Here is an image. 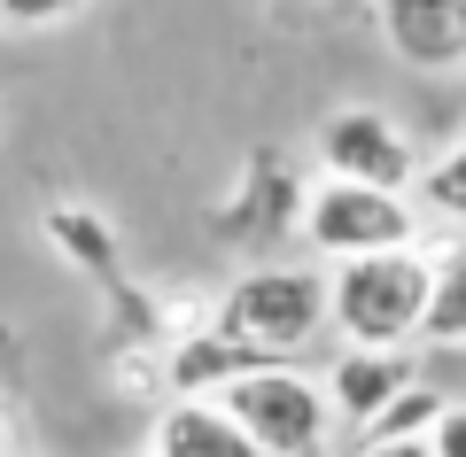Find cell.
I'll list each match as a JSON object with an SVG mask.
<instances>
[{"label":"cell","mask_w":466,"mask_h":457,"mask_svg":"<svg viewBox=\"0 0 466 457\" xmlns=\"http://www.w3.org/2000/svg\"><path fill=\"white\" fill-rule=\"evenodd\" d=\"M381 39L412 70H466V0H381Z\"/></svg>","instance_id":"cell-6"},{"label":"cell","mask_w":466,"mask_h":457,"mask_svg":"<svg viewBox=\"0 0 466 457\" xmlns=\"http://www.w3.org/2000/svg\"><path fill=\"white\" fill-rule=\"evenodd\" d=\"M420 202H428L435 217H451V225H466V140H451L443 155L420 171Z\"/></svg>","instance_id":"cell-13"},{"label":"cell","mask_w":466,"mask_h":457,"mask_svg":"<svg viewBox=\"0 0 466 457\" xmlns=\"http://www.w3.org/2000/svg\"><path fill=\"white\" fill-rule=\"evenodd\" d=\"M148 457H265V450L249 442V426L233 419L218 395H179V403L156 411Z\"/></svg>","instance_id":"cell-8"},{"label":"cell","mask_w":466,"mask_h":457,"mask_svg":"<svg viewBox=\"0 0 466 457\" xmlns=\"http://www.w3.org/2000/svg\"><path fill=\"white\" fill-rule=\"evenodd\" d=\"M133 457H148V450H133Z\"/></svg>","instance_id":"cell-18"},{"label":"cell","mask_w":466,"mask_h":457,"mask_svg":"<svg viewBox=\"0 0 466 457\" xmlns=\"http://www.w3.org/2000/svg\"><path fill=\"white\" fill-rule=\"evenodd\" d=\"M358 457H435L428 442H358Z\"/></svg>","instance_id":"cell-16"},{"label":"cell","mask_w":466,"mask_h":457,"mask_svg":"<svg viewBox=\"0 0 466 457\" xmlns=\"http://www.w3.org/2000/svg\"><path fill=\"white\" fill-rule=\"evenodd\" d=\"M39 233H47L55 256L78 263L86 279H116V233H109V217H101V210H86V202H47Z\"/></svg>","instance_id":"cell-10"},{"label":"cell","mask_w":466,"mask_h":457,"mask_svg":"<svg viewBox=\"0 0 466 457\" xmlns=\"http://www.w3.org/2000/svg\"><path fill=\"white\" fill-rule=\"evenodd\" d=\"M404 388H412V357H404V349H342V357H334V380H327L334 419H350L358 434H366Z\"/></svg>","instance_id":"cell-9"},{"label":"cell","mask_w":466,"mask_h":457,"mask_svg":"<svg viewBox=\"0 0 466 457\" xmlns=\"http://www.w3.org/2000/svg\"><path fill=\"white\" fill-rule=\"evenodd\" d=\"M435 256V287H428V349H466V233L428 248Z\"/></svg>","instance_id":"cell-11"},{"label":"cell","mask_w":466,"mask_h":457,"mask_svg":"<svg viewBox=\"0 0 466 457\" xmlns=\"http://www.w3.org/2000/svg\"><path fill=\"white\" fill-rule=\"evenodd\" d=\"M296 225L327 263H358V256H389V248H420V202L358 179H319L303 194Z\"/></svg>","instance_id":"cell-3"},{"label":"cell","mask_w":466,"mask_h":457,"mask_svg":"<svg viewBox=\"0 0 466 457\" xmlns=\"http://www.w3.org/2000/svg\"><path fill=\"white\" fill-rule=\"evenodd\" d=\"M319 171L327 179H358V186H389V194H412L420 186V155L381 109H334L319 124Z\"/></svg>","instance_id":"cell-5"},{"label":"cell","mask_w":466,"mask_h":457,"mask_svg":"<svg viewBox=\"0 0 466 457\" xmlns=\"http://www.w3.org/2000/svg\"><path fill=\"white\" fill-rule=\"evenodd\" d=\"M443 411H451V395H443V388H428V380H412V388H404V395H397V403H389L358 442H428L435 426H443Z\"/></svg>","instance_id":"cell-12"},{"label":"cell","mask_w":466,"mask_h":457,"mask_svg":"<svg viewBox=\"0 0 466 457\" xmlns=\"http://www.w3.org/2000/svg\"><path fill=\"white\" fill-rule=\"evenodd\" d=\"M265 364H280V357H265L257 342H241L226 326H202V333H179L164 349V388L171 395H226L233 380L265 373Z\"/></svg>","instance_id":"cell-7"},{"label":"cell","mask_w":466,"mask_h":457,"mask_svg":"<svg viewBox=\"0 0 466 457\" xmlns=\"http://www.w3.org/2000/svg\"><path fill=\"white\" fill-rule=\"evenodd\" d=\"M428 450H435V457H466V403L443 411V426L428 434Z\"/></svg>","instance_id":"cell-15"},{"label":"cell","mask_w":466,"mask_h":457,"mask_svg":"<svg viewBox=\"0 0 466 457\" xmlns=\"http://www.w3.org/2000/svg\"><path fill=\"white\" fill-rule=\"evenodd\" d=\"M428 287H435L428 248H389V256L334 263L327 272L334 333H342L350 349H412L420 333H428Z\"/></svg>","instance_id":"cell-1"},{"label":"cell","mask_w":466,"mask_h":457,"mask_svg":"<svg viewBox=\"0 0 466 457\" xmlns=\"http://www.w3.org/2000/svg\"><path fill=\"white\" fill-rule=\"evenodd\" d=\"M210 326L241 333V342H257L265 357L288 364L319 326H334V294H327V279H319V272H296V263H257V272H241L226 294H218Z\"/></svg>","instance_id":"cell-2"},{"label":"cell","mask_w":466,"mask_h":457,"mask_svg":"<svg viewBox=\"0 0 466 457\" xmlns=\"http://www.w3.org/2000/svg\"><path fill=\"white\" fill-rule=\"evenodd\" d=\"M218 403L249 426V442L265 457H327V434H334V395L319 388L311 373L296 364H265V373L233 380Z\"/></svg>","instance_id":"cell-4"},{"label":"cell","mask_w":466,"mask_h":457,"mask_svg":"<svg viewBox=\"0 0 466 457\" xmlns=\"http://www.w3.org/2000/svg\"><path fill=\"white\" fill-rule=\"evenodd\" d=\"M78 0H0V24H55V16H70Z\"/></svg>","instance_id":"cell-14"},{"label":"cell","mask_w":466,"mask_h":457,"mask_svg":"<svg viewBox=\"0 0 466 457\" xmlns=\"http://www.w3.org/2000/svg\"><path fill=\"white\" fill-rule=\"evenodd\" d=\"M8 426H16V395L0 388V450H8Z\"/></svg>","instance_id":"cell-17"}]
</instances>
